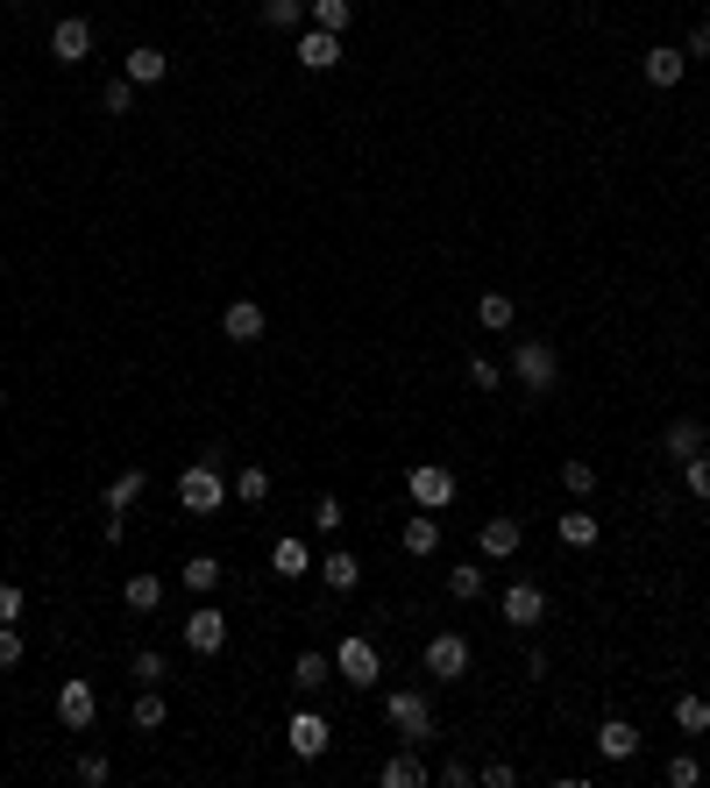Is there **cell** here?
Segmentation results:
<instances>
[{
    "label": "cell",
    "mask_w": 710,
    "mask_h": 788,
    "mask_svg": "<svg viewBox=\"0 0 710 788\" xmlns=\"http://www.w3.org/2000/svg\"><path fill=\"white\" fill-rule=\"evenodd\" d=\"M136 93H143V86H128V79H107V86H100V107L114 114V121H128V114H136Z\"/></svg>",
    "instance_id": "obj_36"
},
{
    "label": "cell",
    "mask_w": 710,
    "mask_h": 788,
    "mask_svg": "<svg viewBox=\"0 0 710 788\" xmlns=\"http://www.w3.org/2000/svg\"><path fill=\"white\" fill-rule=\"evenodd\" d=\"M185 590L192 597H214L221 590V554H185Z\"/></svg>",
    "instance_id": "obj_29"
},
{
    "label": "cell",
    "mask_w": 710,
    "mask_h": 788,
    "mask_svg": "<svg viewBox=\"0 0 710 788\" xmlns=\"http://www.w3.org/2000/svg\"><path fill=\"white\" fill-rule=\"evenodd\" d=\"M22 653H29L22 625H0V668H22Z\"/></svg>",
    "instance_id": "obj_43"
},
{
    "label": "cell",
    "mask_w": 710,
    "mask_h": 788,
    "mask_svg": "<svg viewBox=\"0 0 710 788\" xmlns=\"http://www.w3.org/2000/svg\"><path fill=\"white\" fill-rule=\"evenodd\" d=\"M149 490V469H121V476H114V484L100 490V505L107 512H136V497Z\"/></svg>",
    "instance_id": "obj_27"
},
{
    "label": "cell",
    "mask_w": 710,
    "mask_h": 788,
    "mask_svg": "<svg viewBox=\"0 0 710 788\" xmlns=\"http://www.w3.org/2000/svg\"><path fill=\"white\" fill-rule=\"evenodd\" d=\"M434 781H440V788H469V781H476V767H469L463 753H448V760H440V775H434Z\"/></svg>",
    "instance_id": "obj_42"
},
{
    "label": "cell",
    "mask_w": 710,
    "mask_h": 788,
    "mask_svg": "<svg viewBox=\"0 0 710 788\" xmlns=\"http://www.w3.org/2000/svg\"><path fill=\"white\" fill-rule=\"evenodd\" d=\"M121 79L128 86H164L171 79V57L157 43H136V50H128V65H121Z\"/></svg>",
    "instance_id": "obj_18"
},
{
    "label": "cell",
    "mask_w": 710,
    "mask_h": 788,
    "mask_svg": "<svg viewBox=\"0 0 710 788\" xmlns=\"http://www.w3.org/2000/svg\"><path fill=\"white\" fill-rule=\"evenodd\" d=\"M121 533H128V512H107V518H100V541L114 547V541H121Z\"/></svg>",
    "instance_id": "obj_48"
},
{
    "label": "cell",
    "mask_w": 710,
    "mask_h": 788,
    "mask_svg": "<svg viewBox=\"0 0 710 788\" xmlns=\"http://www.w3.org/2000/svg\"><path fill=\"white\" fill-rule=\"evenodd\" d=\"M121 604L136 611V619H149V611L164 604V575H149V568H136V575H128V583H121Z\"/></svg>",
    "instance_id": "obj_24"
},
{
    "label": "cell",
    "mask_w": 710,
    "mask_h": 788,
    "mask_svg": "<svg viewBox=\"0 0 710 788\" xmlns=\"http://www.w3.org/2000/svg\"><path fill=\"white\" fill-rule=\"evenodd\" d=\"M661 448L675 455V463H689V455H703V427L697 419H668V434H661Z\"/></svg>",
    "instance_id": "obj_30"
},
{
    "label": "cell",
    "mask_w": 710,
    "mask_h": 788,
    "mask_svg": "<svg viewBox=\"0 0 710 788\" xmlns=\"http://www.w3.org/2000/svg\"><path fill=\"white\" fill-rule=\"evenodd\" d=\"M463 377H469V391H484V398L497 391V383H505V370H497L490 356H469V362H463Z\"/></svg>",
    "instance_id": "obj_39"
},
{
    "label": "cell",
    "mask_w": 710,
    "mask_h": 788,
    "mask_svg": "<svg viewBox=\"0 0 710 788\" xmlns=\"http://www.w3.org/2000/svg\"><path fill=\"white\" fill-rule=\"evenodd\" d=\"M682 469V490L697 497V505H710V455H689V463H675Z\"/></svg>",
    "instance_id": "obj_37"
},
{
    "label": "cell",
    "mask_w": 710,
    "mask_h": 788,
    "mask_svg": "<svg viewBox=\"0 0 710 788\" xmlns=\"http://www.w3.org/2000/svg\"><path fill=\"white\" fill-rule=\"evenodd\" d=\"M305 29L349 36V29H356V0H305Z\"/></svg>",
    "instance_id": "obj_22"
},
{
    "label": "cell",
    "mask_w": 710,
    "mask_h": 788,
    "mask_svg": "<svg viewBox=\"0 0 710 788\" xmlns=\"http://www.w3.org/2000/svg\"><path fill=\"white\" fill-rule=\"evenodd\" d=\"M271 568L284 575V583H299V575H313L320 562H313V547H305V541H299V533H284V541L271 547Z\"/></svg>",
    "instance_id": "obj_23"
},
{
    "label": "cell",
    "mask_w": 710,
    "mask_h": 788,
    "mask_svg": "<svg viewBox=\"0 0 710 788\" xmlns=\"http://www.w3.org/2000/svg\"><path fill=\"white\" fill-rule=\"evenodd\" d=\"M476 781H484V788H512V781H519V767H512V760H490V767H476Z\"/></svg>",
    "instance_id": "obj_44"
},
{
    "label": "cell",
    "mask_w": 710,
    "mask_h": 788,
    "mask_svg": "<svg viewBox=\"0 0 710 788\" xmlns=\"http://www.w3.org/2000/svg\"><path fill=\"white\" fill-rule=\"evenodd\" d=\"M554 533H562V547H575V554H590V547L604 541L597 512H583V497H575V512H562V518H554Z\"/></svg>",
    "instance_id": "obj_16"
},
{
    "label": "cell",
    "mask_w": 710,
    "mask_h": 788,
    "mask_svg": "<svg viewBox=\"0 0 710 788\" xmlns=\"http://www.w3.org/2000/svg\"><path fill=\"white\" fill-rule=\"evenodd\" d=\"M484 590H490V575L484 568H448V597H463V604H476V597H484Z\"/></svg>",
    "instance_id": "obj_35"
},
{
    "label": "cell",
    "mask_w": 710,
    "mask_h": 788,
    "mask_svg": "<svg viewBox=\"0 0 710 788\" xmlns=\"http://www.w3.org/2000/svg\"><path fill=\"white\" fill-rule=\"evenodd\" d=\"M398 547H406L412 562H427V554H440V512H419V505H412L406 533H398Z\"/></svg>",
    "instance_id": "obj_17"
},
{
    "label": "cell",
    "mask_w": 710,
    "mask_h": 788,
    "mask_svg": "<svg viewBox=\"0 0 710 788\" xmlns=\"http://www.w3.org/2000/svg\"><path fill=\"white\" fill-rule=\"evenodd\" d=\"M703 781H710V767H703Z\"/></svg>",
    "instance_id": "obj_50"
},
{
    "label": "cell",
    "mask_w": 710,
    "mask_h": 788,
    "mask_svg": "<svg viewBox=\"0 0 710 788\" xmlns=\"http://www.w3.org/2000/svg\"><path fill=\"white\" fill-rule=\"evenodd\" d=\"M682 57H697V65H703V57H710V22H697V29L682 36Z\"/></svg>",
    "instance_id": "obj_47"
},
{
    "label": "cell",
    "mask_w": 710,
    "mask_h": 788,
    "mask_svg": "<svg viewBox=\"0 0 710 788\" xmlns=\"http://www.w3.org/2000/svg\"><path fill=\"white\" fill-rule=\"evenodd\" d=\"M0 625H22V583H0Z\"/></svg>",
    "instance_id": "obj_45"
},
{
    "label": "cell",
    "mask_w": 710,
    "mask_h": 788,
    "mask_svg": "<svg viewBox=\"0 0 710 788\" xmlns=\"http://www.w3.org/2000/svg\"><path fill=\"white\" fill-rule=\"evenodd\" d=\"M313 575H320V583H328V590H334V597H349V590L362 583V562H356V554H349V547H334V554H328V562H320Z\"/></svg>",
    "instance_id": "obj_25"
},
{
    "label": "cell",
    "mask_w": 710,
    "mask_h": 788,
    "mask_svg": "<svg viewBox=\"0 0 710 788\" xmlns=\"http://www.w3.org/2000/svg\"><path fill=\"white\" fill-rule=\"evenodd\" d=\"M227 497H235V505H263V497H271V469H263V463H242L235 476H227Z\"/></svg>",
    "instance_id": "obj_26"
},
{
    "label": "cell",
    "mask_w": 710,
    "mask_h": 788,
    "mask_svg": "<svg viewBox=\"0 0 710 788\" xmlns=\"http://www.w3.org/2000/svg\"><path fill=\"white\" fill-rule=\"evenodd\" d=\"M128 675H136V682H164V675H171V661H164L157 646H143L136 661H128Z\"/></svg>",
    "instance_id": "obj_40"
},
{
    "label": "cell",
    "mask_w": 710,
    "mask_h": 788,
    "mask_svg": "<svg viewBox=\"0 0 710 788\" xmlns=\"http://www.w3.org/2000/svg\"><path fill=\"white\" fill-rule=\"evenodd\" d=\"M427 675L434 682H463L469 675V640L463 632H434L427 640Z\"/></svg>",
    "instance_id": "obj_10"
},
{
    "label": "cell",
    "mask_w": 710,
    "mask_h": 788,
    "mask_svg": "<svg viewBox=\"0 0 710 788\" xmlns=\"http://www.w3.org/2000/svg\"><path fill=\"white\" fill-rule=\"evenodd\" d=\"M221 646H227V619H221V604H192V611H185V653L214 661Z\"/></svg>",
    "instance_id": "obj_7"
},
{
    "label": "cell",
    "mask_w": 710,
    "mask_h": 788,
    "mask_svg": "<svg viewBox=\"0 0 710 788\" xmlns=\"http://www.w3.org/2000/svg\"><path fill=\"white\" fill-rule=\"evenodd\" d=\"M682 71H689V57H682V43H654L640 57V79L654 86V93H675L682 86Z\"/></svg>",
    "instance_id": "obj_11"
},
{
    "label": "cell",
    "mask_w": 710,
    "mask_h": 788,
    "mask_svg": "<svg viewBox=\"0 0 710 788\" xmlns=\"http://www.w3.org/2000/svg\"><path fill=\"white\" fill-rule=\"evenodd\" d=\"M178 505H185L192 518H214V512L227 505V448H206L200 463L178 476Z\"/></svg>",
    "instance_id": "obj_1"
},
{
    "label": "cell",
    "mask_w": 710,
    "mask_h": 788,
    "mask_svg": "<svg viewBox=\"0 0 710 788\" xmlns=\"http://www.w3.org/2000/svg\"><path fill=\"white\" fill-rule=\"evenodd\" d=\"M512 377L526 383V398H547L554 383H562V356H554V341H512Z\"/></svg>",
    "instance_id": "obj_2"
},
{
    "label": "cell",
    "mask_w": 710,
    "mask_h": 788,
    "mask_svg": "<svg viewBox=\"0 0 710 788\" xmlns=\"http://www.w3.org/2000/svg\"><path fill=\"white\" fill-rule=\"evenodd\" d=\"M284 746H292V760H299V767H313V760L334 746V724H328V710L299 703V710H292V724H284Z\"/></svg>",
    "instance_id": "obj_3"
},
{
    "label": "cell",
    "mask_w": 710,
    "mask_h": 788,
    "mask_svg": "<svg viewBox=\"0 0 710 788\" xmlns=\"http://www.w3.org/2000/svg\"><path fill=\"white\" fill-rule=\"evenodd\" d=\"M383 718H391V732L406 739V746H427L434 739V703L419 697V689H391V697H383Z\"/></svg>",
    "instance_id": "obj_4"
},
{
    "label": "cell",
    "mask_w": 710,
    "mask_h": 788,
    "mask_svg": "<svg viewBox=\"0 0 710 788\" xmlns=\"http://www.w3.org/2000/svg\"><path fill=\"white\" fill-rule=\"evenodd\" d=\"M675 732H689V739H703L710 732V703L689 689V697H675Z\"/></svg>",
    "instance_id": "obj_32"
},
{
    "label": "cell",
    "mask_w": 710,
    "mask_h": 788,
    "mask_svg": "<svg viewBox=\"0 0 710 788\" xmlns=\"http://www.w3.org/2000/svg\"><path fill=\"white\" fill-rule=\"evenodd\" d=\"M497 611H505V625H519V632H533V625H547V590L541 583H512L505 597H497Z\"/></svg>",
    "instance_id": "obj_8"
},
{
    "label": "cell",
    "mask_w": 710,
    "mask_h": 788,
    "mask_svg": "<svg viewBox=\"0 0 710 788\" xmlns=\"http://www.w3.org/2000/svg\"><path fill=\"white\" fill-rule=\"evenodd\" d=\"M50 57H57V65H86V57H93V22H86V14H65V22L50 29Z\"/></svg>",
    "instance_id": "obj_12"
},
{
    "label": "cell",
    "mask_w": 710,
    "mask_h": 788,
    "mask_svg": "<svg viewBox=\"0 0 710 788\" xmlns=\"http://www.w3.org/2000/svg\"><path fill=\"white\" fill-rule=\"evenodd\" d=\"M597 753H604L611 767L640 760V724H632V718H604V724H597Z\"/></svg>",
    "instance_id": "obj_14"
},
{
    "label": "cell",
    "mask_w": 710,
    "mask_h": 788,
    "mask_svg": "<svg viewBox=\"0 0 710 788\" xmlns=\"http://www.w3.org/2000/svg\"><path fill=\"white\" fill-rule=\"evenodd\" d=\"M406 490H412L419 512H448V505H455V469H448V463H412Z\"/></svg>",
    "instance_id": "obj_6"
},
{
    "label": "cell",
    "mask_w": 710,
    "mask_h": 788,
    "mask_svg": "<svg viewBox=\"0 0 710 788\" xmlns=\"http://www.w3.org/2000/svg\"><path fill=\"white\" fill-rule=\"evenodd\" d=\"M8 8H22V0H8Z\"/></svg>",
    "instance_id": "obj_49"
},
{
    "label": "cell",
    "mask_w": 710,
    "mask_h": 788,
    "mask_svg": "<svg viewBox=\"0 0 710 788\" xmlns=\"http://www.w3.org/2000/svg\"><path fill=\"white\" fill-rule=\"evenodd\" d=\"M512 320H519V305H512V292H484V299H476V327H484V334H505Z\"/></svg>",
    "instance_id": "obj_28"
},
{
    "label": "cell",
    "mask_w": 710,
    "mask_h": 788,
    "mask_svg": "<svg viewBox=\"0 0 710 788\" xmlns=\"http://www.w3.org/2000/svg\"><path fill=\"white\" fill-rule=\"evenodd\" d=\"M562 490L568 497H590V490H597V469H590L583 455H568V463H562Z\"/></svg>",
    "instance_id": "obj_38"
},
{
    "label": "cell",
    "mask_w": 710,
    "mask_h": 788,
    "mask_svg": "<svg viewBox=\"0 0 710 788\" xmlns=\"http://www.w3.org/2000/svg\"><path fill=\"white\" fill-rule=\"evenodd\" d=\"M128 718H136V732H157V724L171 718V710H164V689H157V682H143V697L128 703Z\"/></svg>",
    "instance_id": "obj_31"
},
{
    "label": "cell",
    "mask_w": 710,
    "mask_h": 788,
    "mask_svg": "<svg viewBox=\"0 0 710 788\" xmlns=\"http://www.w3.org/2000/svg\"><path fill=\"white\" fill-rule=\"evenodd\" d=\"M377 781H383V788H419V781H427V760H419V746H398V753L377 767Z\"/></svg>",
    "instance_id": "obj_21"
},
{
    "label": "cell",
    "mask_w": 710,
    "mask_h": 788,
    "mask_svg": "<svg viewBox=\"0 0 710 788\" xmlns=\"http://www.w3.org/2000/svg\"><path fill=\"white\" fill-rule=\"evenodd\" d=\"M107 775H114V767H107V753H79V781H86V788H100Z\"/></svg>",
    "instance_id": "obj_46"
},
{
    "label": "cell",
    "mask_w": 710,
    "mask_h": 788,
    "mask_svg": "<svg viewBox=\"0 0 710 788\" xmlns=\"http://www.w3.org/2000/svg\"><path fill=\"white\" fill-rule=\"evenodd\" d=\"M328 682H334V653H299V668H292V689H299V703H313Z\"/></svg>",
    "instance_id": "obj_19"
},
{
    "label": "cell",
    "mask_w": 710,
    "mask_h": 788,
    "mask_svg": "<svg viewBox=\"0 0 710 788\" xmlns=\"http://www.w3.org/2000/svg\"><path fill=\"white\" fill-rule=\"evenodd\" d=\"M93 718H100V697H93V682H57V724L79 739V732H93Z\"/></svg>",
    "instance_id": "obj_9"
},
{
    "label": "cell",
    "mask_w": 710,
    "mask_h": 788,
    "mask_svg": "<svg viewBox=\"0 0 710 788\" xmlns=\"http://www.w3.org/2000/svg\"><path fill=\"white\" fill-rule=\"evenodd\" d=\"M661 781H668V788H703V760H697V753H668Z\"/></svg>",
    "instance_id": "obj_34"
},
{
    "label": "cell",
    "mask_w": 710,
    "mask_h": 788,
    "mask_svg": "<svg viewBox=\"0 0 710 788\" xmlns=\"http://www.w3.org/2000/svg\"><path fill=\"white\" fill-rule=\"evenodd\" d=\"M334 675L349 682V689H377V682H383V653H377V640L349 632V640L334 646Z\"/></svg>",
    "instance_id": "obj_5"
},
{
    "label": "cell",
    "mask_w": 710,
    "mask_h": 788,
    "mask_svg": "<svg viewBox=\"0 0 710 788\" xmlns=\"http://www.w3.org/2000/svg\"><path fill=\"white\" fill-rule=\"evenodd\" d=\"M299 65H305V71H334V65H341V36L299 29Z\"/></svg>",
    "instance_id": "obj_20"
},
{
    "label": "cell",
    "mask_w": 710,
    "mask_h": 788,
    "mask_svg": "<svg viewBox=\"0 0 710 788\" xmlns=\"http://www.w3.org/2000/svg\"><path fill=\"white\" fill-rule=\"evenodd\" d=\"M341 497H313V533H341Z\"/></svg>",
    "instance_id": "obj_41"
},
{
    "label": "cell",
    "mask_w": 710,
    "mask_h": 788,
    "mask_svg": "<svg viewBox=\"0 0 710 788\" xmlns=\"http://www.w3.org/2000/svg\"><path fill=\"white\" fill-rule=\"evenodd\" d=\"M263 29H305V0H256Z\"/></svg>",
    "instance_id": "obj_33"
},
{
    "label": "cell",
    "mask_w": 710,
    "mask_h": 788,
    "mask_svg": "<svg viewBox=\"0 0 710 788\" xmlns=\"http://www.w3.org/2000/svg\"><path fill=\"white\" fill-rule=\"evenodd\" d=\"M519 541H526V526L512 512H497V518H484V533H476V547H484V562H512L519 554Z\"/></svg>",
    "instance_id": "obj_13"
},
{
    "label": "cell",
    "mask_w": 710,
    "mask_h": 788,
    "mask_svg": "<svg viewBox=\"0 0 710 788\" xmlns=\"http://www.w3.org/2000/svg\"><path fill=\"white\" fill-rule=\"evenodd\" d=\"M263 327H271V313H263L256 299H235V305L221 313V334H227V341H242V349H249V341H263Z\"/></svg>",
    "instance_id": "obj_15"
}]
</instances>
